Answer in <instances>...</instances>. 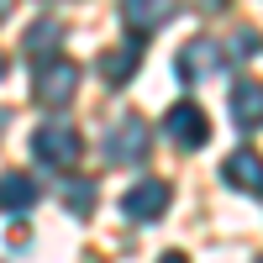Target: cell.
Returning <instances> with one entry per match:
<instances>
[{"label":"cell","mask_w":263,"mask_h":263,"mask_svg":"<svg viewBox=\"0 0 263 263\" xmlns=\"http://www.w3.org/2000/svg\"><path fill=\"white\" fill-rule=\"evenodd\" d=\"M74 90H79V63H69V58H48V63H37V79H32L37 105L58 111V105L74 100Z\"/></svg>","instance_id":"1"},{"label":"cell","mask_w":263,"mask_h":263,"mask_svg":"<svg viewBox=\"0 0 263 263\" xmlns=\"http://www.w3.org/2000/svg\"><path fill=\"white\" fill-rule=\"evenodd\" d=\"M79 153H84V142H79V132L74 126H37L32 132V158L42 163V168H74L79 163Z\"/></svg>","instance_id":"2"},{"label":"cell","mask_w":263,"mask_h":263,"mask_svg":"<svg viewBox=\"0 0 263 263\" xmlns=\"http://www.w3.org/2000/svg\"><path fill=\"white\" fill-rule=\"evenodd\" d=\"M147 142H153V132L142 116H121L111 132H105V158L111 163H142L147 158Z\"/></svg>","instance_id":"3"},{"label":"cell","mask_w":263,"mask_h":263,"mask_svg":"<svg viewBox=\"0 0 263 263\" xmlns=\"http://www.w3.org/2000/svg\"><path fill=\"white\" fill-rule=\"evenodd\" d=\"M163 132H168V142H174V147H205V142H211V116L200 111V105L179 100V105H168Z\"/></svg>","instance_id":"4"},{"label":"cell","mask_w":263,"mask_h":263,"mask_svg":"<svg viewBox=\"0 0 263 263\" xmlns=\"http://www.w3.org/2000/svg\"><path fill=\"white\" fill-rule=\"evenodd\" d=\"M174 21V0H121V27L132 37H153Z\"/></svg>","instance_id":"5"},{"label":"cell","mask_w":263,"mask_h":263,"mask_svg":"<svg viewBox=\"0 0 263 263\" xmlns=\"http://www.w3.org/2000/svg\"><path fill=\"white\" fill-rule=\"evenodd\" d=\"M168 200H174V190H168L163 179H142L137 190H126L121 211L132 216V221H158V216L168 211Z\"/></svg>","instance_id":"6"},{"label":"cell","mask_w":263,"mask_h":263,"mask_svg":"<svg viewBox=\"0 0 263 263\" xmlns=\"http://www.w3.org/2000/svg\"><path fill=\"white\" fill-rule=\"evenodd\" d=\"M174 69H179V79H184V84L211 79L216 69H221V48H216V42H205V37H195V42H184V48H179Z\"/></svg>","instance_id":"7"},{"label":"cell","mask_w":263,"mask_h":263,"mask_svg":"<svg viewBox=\"0 0 263 263\" xmlns=\"http://www.w3.org/2000/svg\"><path fill=\"white\" fill-rule=\"evenodd\" d=\"M221 174H227V184L242 190V195H258V184H263V179H258V153H253V147H237L232 158L221 163Z\"/></svg>","instance_id":"8"},{"label":"cell","mask_w":263,"mask_h":263,"mask_svg":"<svg viewBox=\"0 0 263 263\" xmlns=\"http://www.w3.org/2000/svg\"><path fill=\"white\" fill-rule=\"evenodd\" d=\"M32 205H37L32 174H0V211H32Z\"/></svg>","instance_id":"9"},{"label":"cell","mask_w":263,"mask_h":263,"mask_svg":"<svg viewBox=\"0 0 263 263\" xmlns=\"http://www.w3.org/2000/svg\"><path fill=\"white\" fill-rule=\"evenodd\" d=\"M58 42H63V27H58V21H32V27H27V37H21V48H27V58L48 63Z\"/></svg>","instance_id":"10"},{"label":"cell","mask_w":263,"mask_h":263,"mask_svg":"<svg viewBox=\"0 0 263 263\" xmlns=\"http://www.w3.org/2000/svg\"><path fill=\"white\" fill-rule=\"evenodd\" d=\"M232 116H237V126H242V132H258V121H263V95H258L253 79L232 90Z\"/></svg>","instance_id":"11"},{"label":"cell","mask_w":263,"mask_h":263,"mask_svg":"<svg viewBox=\"0 0 263 263\" xmlns=\"http://www.w3.org/2000/svg\"><path fill=\"white\" fill-rule=\"evenodd\" d=\"M137 58H142L137 42H121V53H105V58H100V74L111 79V84H126L132 74H137Z\"/></svg>","instance_id":"12"},{"label":"cell","mask_w":263,"mask_h":263,"mask_svg":"<svg viewBox=\"0 0 263 263\" xmlns=\"http://www.w3.org/2000/svg\"><path fill=\"white\" fill-rule=\"evenodd\" d=\"M63 205H69L74 216H90V211H95V184H90V179L63 184Z\"/></svg>","instance_id":"13"},{"label":"cell","mask_w":263,"mask_h":263,"mask_svg":"<svg viewBox=\"0 0 263 263\" xmlns=\"http://www.w3.org/2000/svg\"><path fill=\"white\" fill-rule=\"evenodd\" d=\"M237 58H253L258 53V32H237V48H232Z\"/></svg>","instance_id":"14"},{"label":"cell","mask_w":263,"mask_h":263,"mask_svg":"<svg viewBox=\"0 0 263 263\" xmlns=\"http://www.w3.org/2000/svg\"><path fill=\"white\" fill-rule=\"evenodd\" d=\"M158 263H190V258H184V253H163Z\"/></svg>","instance_id":"15"},{"label":"cell","mask_w":263,"mask_h":263,"mask_svg":"<svg viewBox=\"0 0 263 263\" xmlns=\"http://www.w3.org/2000/svg\"><path fill=\"white\" fill-rule=\"evenodd\" d=\"M11 6H16V0H0V21H6V16H11Z\"/></svg>","instance_id":"16"},{"label":"cell","mask_w":263,"mask_h":263,"mask_svg":"<svg viewBox=\"0 0 263 263\" xmlns=\"http://www.w3.org/2000/svg\"><path fill=\"white\" fill-rule=\"evenodd\" d=\"M0 126H6V111H0Z\"/></svg>","instance_id":"17"},{"label":"cell","mask_w":263,"mask_h":263,"mask_svg":"<svg viewBox=\"0 0 263 263\" xmlns=\"http://www.w3.org/2000/svg\"><path fill=\"white\" fill-rule=\"evenodd\" d=\"M0 74H6V63H0Z\"/></svg>","instance_id":"18"}]
</instances>
